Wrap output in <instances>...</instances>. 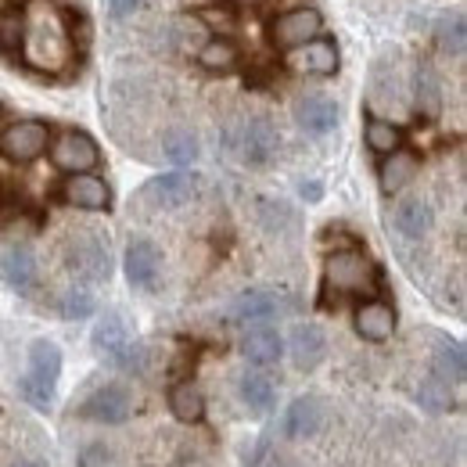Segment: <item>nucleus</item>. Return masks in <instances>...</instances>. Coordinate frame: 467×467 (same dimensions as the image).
<instances>
[{"instance_id":"7c9ffc66","label":"nucleus","mask_w":467,"mask_h":467,"mask_svg":"<svg viewBox=\"0 0 467 467\" xmlns=\"http://www.w3.org/2000/svg\"><path fill=\"white\" fill-rule=\"evenodd\" d=\"M162 151H166V159L173 166H194L198 155H202V144H198V137L191 130H170L166 140H162Z\"/></svg>"},{"instance_id":"9b49d317","label":"nucleus","mask_w":467,"mask_h":467,"mask_svg":"<svg viewBox=\"0 0 467 467\" xmlns=\"http://www.w3.org/2000/svg\"><path fill=\"white\" fill-rule=\"evenodd\" d=\"M122 266H126L130 288H137V292H155V288H159V277H162V252L155 248V241L137 237V241H130Z\"/></svg>"},{"instance_id":"ddd939ff","label":"nucleus","mask_w":467,"mask_h":467,"mask_svg":"<svg viewBox=\"0 0 467 467\" xmlns=\"http://www.w3.org/2000/svg\"><path fill=\"white\" fill-rule=\"evenodd\" d=\"M0 277L11 292L18 295H33L40 285V270H36V259L29 252V244H4L0 248Z\"/></svg>"},{"instance_id":"f03ea898","label":"nucleus","mask_w":467,"mask_h":467,"mask_svg":"<svg viewBox=\"0 0 467 467\" xmlns=\"http://www.w3.org/2000/svg\"><path fill=\"white\" fill-rule=\"evenodd\" d=\"M381 288V270L359 248L331 252L324 263V295H363L374 298Z\"/></svg>"},{"instance_id":"9d476101","label":"nucleus","mask_w":467,"mask_h":467,"mask_svg":"<svg viewBox=\"0 0 467 467\" xmlns=\"http://www.w3.org/2000/svg\"><path fill=\"white\" fill-rule=\"evenodd\" d=\"M198 187H202L198 176L176 170V173L148 180L144 191H140V198H144L151 209H180V205H191V202L198 198Z\"/></svg>"},{"instance_id":"393cba45","label":"nucleus","mask_w":467,"mask_h":467,"mask_svg":"<svg viewBox=\"0 0 467 467\" xmlns=\"http://www.w3.org/2000/svg\"><path fill=\"white\" fill-rule=\"evenodd\" d=\"M170 410L180 424H202L205 417V392L194 381H176L170 389Z\"/></svg>"},{"instance_id":"dca6fc26","label":"nucleus","mask_w":467,"mask_h":467,"mask_svg":"<svg viewBox=\"0 0 467 467\" xmlns=\"http://www.w3.org/2000/svg\"><path fill=\"white\" fill-rule=\"evenodd\" d=\"M61 198L87 213H105L112 205V187L98 173H72L61 183Z\"/></svg>"},{"instance_id":"f704fd0d","label":"nucleus","mask_w":467,"mask_h":467,"mask_svg":"<svg viewBox=\"0 0 467 467\" xmlns=\"http://www.w3.org/2000/svg\"><path fill=\"white\" fill-rule=\"evenodd\" d=\"M15 467H44V464H40V461H18Z\"/></svg>"},{"instance_id":"5701e85b","label":"nucleus","mask_w":467,"mask_h":467,"mask_svg":"<svg viewBox=\"0 0 467 467\" xmlns=\"http://www.w3.org/2000/svg\"><path fill=\"white\" fill-rule=\"evenodd\" d=\"M417 170H420L417 151L396 148L392 155H385V159H381V166H378V183H381V191H385V194H396V191H403L407 183H413Z\"/></svg>"},{"instance_id":"1a4fd4ad","label":"nucleus","mask_w":467,"mask_h":467,"mask_svg":"<svg viewBox=\"0 0 467 467\" xmlns=\"http://www.w3.org/2000/svg\"><path fill=\"white\" fill-rule=\"evenodd\" d=\"M320 33H324V15L317 7H292V11L277 15L274 26H270V40L277 47H285V51L317 40Z\"/></svg>"},{"instance_id":"473e14b6","label":"nucleus","mask_w":467,"mask_h":467,"mask_svg":"<svg viewBox=\"0 0 467 467\" xmlns=\"http://www.w3.org/2000/svg\"><path fill=\"white\" fill-rule=\"evenodd\" d=\"M58 309L65 320H83V317H90L98 309V302H94V295L87 292V288H68V292L61 295Z\"/></svg>"},{"instance_id":"f257e3e1","label":"nucleus","mask_w":467,"mask_h":467,"mask_svg":"<svg viewBox=\"0 0 467 467\" xmlns=\"http://www.w3.org/2000/svg\"><path fill=\"white\" fill-rule=\"evenodd\" d=\"M18 55L33 72L61 76L76 65V29L58 0H26L18 7Z\"/></svg>"},{"instance_id":"a878e982","label":"nucleus","mask_w":467,"mask_h":467,"mask_svg":"<svg viewBox=\"0 0 467 467\" xmlns=\"http://www.w3.org/2000/svg\"><path fill=\"white\" fill-rule=\"evenodd\" d=\"M413 98H417V112H420V116L439 119V112H442V83H439V72H435L431 65H417Z\"/></svg>"},{"instance_id":"412c9836","label":"nucleus","mask_w":467,"mask_h":467,"mask_svg":"<svg viewBox=\"0 0 467 467\" xmlns=\"http://www.w3.org/2000/svg\"><path fill=\"white\" fill-rule=\"evenodd\" d=\"M241 352H244V359L255 363V367H274V363L285 356V338H281V331H274V327H266V324H255V327L241 338Z\"/></svg>"},{"instance_id":"cd10ccee","label":"nucleus","mask_w":467,"mask_h":467,"mask_svg":"<svg viewBox=\"0 0 467 467\" xmlns=\"http://www.w3.org/2000/svg\"><path fill=\"white\" fill-rule=\"evenodd\" d=\"M435 370V378H442V381H450V385H461L467 374V356H464V346L461 342H453V338H439V346H435V363H431Z\"/></svg>"},{"instance_id":"4468645a","label":"nucleus","mask_w":467,"mask_h":467,"mask_svg":"<svg viewBox=\"0 0 467 467\" xmlns=\"http://www.w3.org/2000/svg\"><path fill=\"white\" fill-rule=\"evenodd\" d=\"M338 65H342L338 44L327 40V36H317V40L288 51V68L298 72V76H335Z\"/></svg>"},{"instance_id":"6ab92c4d","label":"nucleus","mask_w":467,"mask_h":467,"mask_svg":"<svg viewBox=\"0 0 467 467\" xmlns=\"http://www.w3.org/2000/svg\"><path fill=\"white\" fill-rule=\"evenodd\" d=\"M324 400L320 396H298L285 413V435L288 439H313L324 428Z\"/></svg>"},{"instance_id":"aec40b11","label":"nucleus","mask_w":467,"mask_h":467,"mask_svg":"<svg viewBox=\"0 0 467 467\" xmlns=\"http://www.w3.org/2000/svg\"><path fill=\"white\" fill-rule=\"evenodd\" d=\"M288 352H292V363L298 370H313L327 356V335L317 324H298L288 338Z\"/></svg>"},{"instance_id":"0eeeda50","label":"nucleus","mask_w":467,"mask_h":467,"mask_svg":"<svg viewBox=\"0 0 467 467\" xmlns=\"http://www.w3.org/2000/svg\"><path fill=\"white\" fill-rule=\"evenodd\" d=\"M51 144V130L40 119H18L0 130V155L11 162H36Z\"/></svg>"},{"instance_id":"6e6552de","label":"nucleus","mask_w":467,"mask_h":467,"mask_svg":"<svg viewBox=\"0 0 467 467\" xmlns=\"http://www.w3.org/2000/svg\"><path fill=\"white\" fill-rule=\"evenodd\" d=\"M281 313H288V295L274 292V288H248L231 302L227 320L241 324V327H255V324H266Z\"/></svg>"},{"instance_id":"a211bd4d","label":"nucleus","mask_w":467,"mask_h":467,"mask_svg":"<svg viewBox=\"0 0 467 467\" xmlns=\"http://www.w3.org/2000/svg\"><path fill=\"white\" fill-rule=\"evenodd\" d=\"M392 223H396V231L403 234V237L420 241V237H428V231L435 227V209H431V202H428V198L410 194V198H400Z\"/></svg>"},{"instance_id":"72a5a7b5","label":"nucleus","mask_w":467,"mask_h":467,"mask_svg":"<svg viewBox=\"0 0 467 467\" xmlns=\"http://www.w3.org/2000/svg\"><path fill=\"white\" fill-rule=\"evenodd\" d=\"M140 7H144V0H109V11H112V18H116V22L133 18Z\"/></svg>"},{"instance_id":"2eb2a0df","label":"nucleus","mask_w":467,"mask_h":467,"mask_svg":"<svg viewBox=\"0 0 467 467\" xmlns=\"http://www.w3.org/2000/svg\"><path fill=\"white\" fill-rule=\"evenodd\" d=\"M352 327L363 342H389L396 335V306L385 298H367L356 306Z\"/></svg>"},{"instance_id":"c756f323","label":"nucleus","mask_w":467,"mask_h":467,"mask_svg":"<svg viewBox=\"0 0 467 467\" xmlns=\"http://www.w3.org/2000/svg\"><path fill=\"white\" fill-rule=\"evenodd\" d=\"M435 40H439V51H442V55L461 58L467 47V18L464 15L457 11V15L439 18V26H435Z\"/></svg>"},{"instance_id":"f8f14e48","label":"nucleus","mask_w":467,"mask_h":467,"mask_svg":"<svg viewBox=\"0 0 467 467\" xmlns=\"http://www.w3.org/2000/svg\"><path fill=\"white\" fill-rule=\"evenodd\" d=\"M76 413L87 417V420H98V424H122L133 413V396L122 385H101L98 392H90L79 403Z\"/></svg>"},{"instance_id":"7ed1b4c3","label":"nucleus","mask_w":467,"mask_h":467,"mask_svg":"<svg viewBox=\"0 0 467 467\" xmlns=\"http://www.w3.org/2000/svg\"><path fill=\"white\" fill-rule=\"evenodd\" d=\"M61 378V349L47 338H36L29 346V367L18 381L22 400L33 410H51L55 407V392H58Z\"/></svg>"},{"instance_id":"f3484780","label":"nucleus","mask_w":467,"mask_h":467,"mask_svg":"<svg viewBox=\"0 0 467 467\" xmlns=\"http://www.w3.org/2000/svg\"><path fill=\"white\" fill-rule=\"evenodd\" d=\"M295 122L309 137H324L338 126V105L327 94H306V98L295 101Z\"/></svg>"},{"instance_id":"423d86ee","label":"nucleus","mask_w":467,"mask_h":467,"mask_svg":"<svg viewBox=\"0 0 467 467\" xmlns=\"http://www.w3.org/2000/svg\"><path fill=\"white\" fill-rule=\"evenodd\" d=\"M51 162L61 173H94L101 166V148L87 130H61L51 140Z\"/></svg>"},{"instance_id":"4be33fe9","label":"nucleus","mask_w":467,"mask_h":467,"mask_svg":"<svg viewBox=\"0 0 467 467\" xmlns=\"http://www.w3.org/2000/svg\"><path fill=\"white\" fill-rule=\"evenodd\" d=\"M237 396H241V403L252 413H270V407L277 403V385H274V378L263 367H252V370L241 374Z\"/></svg>"},{"instance_id":"20e7f679","label":"nucleus","mask_w":467,"mask_h":467,"mask_svg":"<svg viewBox=\"0 0 467 467\" xmlns=\"http://www.w3.org/2000/svg\"><path fill=\"white\" fill-rule=\"evenodd\" d=\"M234 151H237V159H241L248 170H266V166H274L277 155H281V130L274 126V119L252 116L248 122L237 126Z\"/></svg>"},{"instance_id":"b1692460","label":"nucleus","mask_w":467,"mask_h":467,"mask_svg":"<svg viewBox=\"0 0 467 467\" xmlns=\"http://www.w3.org/2000/svg\"><path fill=\"white\" fill-rule=\"evenodd\" d=\"M130 342H133V338H130V327H126V320L119 317L116 309L105 313V317L98 320V327H94V349L101 352L109 363H112Z\"/></svg>"},{"instance_id":"39448f33","label":"nucleus","mask_w":467,"mask_h":467,"mask_svg":"<svg viewBox=\"0 0 467 467\" xmlns=\"http://www.w3.org/2000/svg\"><path fill=\"white\" fill-rule=\"evenodd\" d=\"M65 263L72 270V277L87 281V285H101L112 277V255H109V241L98 234H79L68 241Z\"/></svg>"},{"instance_id":"c85d7f7f","label":"nucleus","mask_w":467,"mask_h":467,"mask_svg":"<svg viewBox=\"0 0 467 467\" xmlns=\"http://www.w3.org/2000/svg\"><path fill=\"white\" fill-rule=\"evenodd\" d=\"M363 140H367V148L374 151V155H392L396 148H403V130L396 126V122H389V119H367V126H363Z\"/></svg>"},{"instance_id":"bb28decb","label":"nucleus","mask_w":467,"mask_h":467,"mask_svg":"<svg viewBox=\"0 0 467 467\" xmlns=\"http://www.w3.org/2000/svg\"><path fill=\"white\" fill-rule=\"evenodd\" d=\"M417 403L428 410V413H453V410L461 407L457 385H450V381L428 374V378L420 381V389H417Z\"/></svg>"},{"instance_id":"2f4dec72","label":"nucleus","mask_w":467,"mask_h":467,"mask_svg":"<svg viewBox=\"0 0 467 467\" xmlns=\"http://www.w3.org/2000/svg\"><path fill=\"white\" fill-rule=\"evenodd\" d=\"M237 47H234L227 36H213L202 51H198V61H202V68H209V72H231L237 68Z\"/></svg>"}]
</instances>
